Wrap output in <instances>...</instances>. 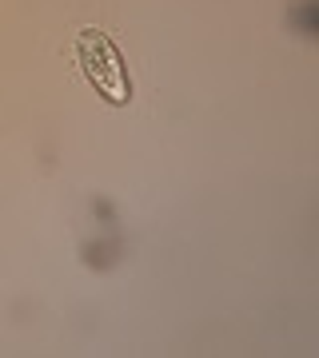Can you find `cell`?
Wrapping results in <instances>:
<instances>
[{"label":"cell","mask_w":319,"mask_h":358,"mask_svg":"<svg viewBox=\"0 0 319 358\" xmlns=\"http://www.w3.org/2000/svg\"><path fill=\"white\" fill-rule=\"evenodd\" d=\"M76 60H80V68H84L88 84L100 92L108 103L124 108V103L132 100V80H128L124 56H120V48L104 36L100 28H84L76 36Z\"/></svg>","instance_id":"6da1fadb"}]
</instances>
